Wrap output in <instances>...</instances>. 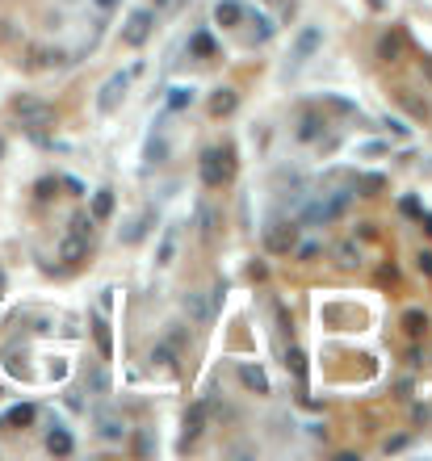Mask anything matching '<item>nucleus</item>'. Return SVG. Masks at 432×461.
Segmentation results:
<instances>
[{
    "instance_id": "obj_35",
    "label": "nucleus",
    "mask_w": 432,
    "mask_h": 461,
    "mask_svg": "<svg viewBox=\"0 0 432 461\" xmlns=\"http://www.w3.org/2000/svg\"><path fill=\"white\" fill-rule=\"evenodd\" d=\"M319 252H323V248H319V243H302V248H298V260H315V256H319Z\"/></svg>"
},
{
    "instance_id": "obj_4",
    "label": "nucleus",
    "mask_w": 432,
    "mask_h": 461,
    "mask_svg": "<svg viewBox=\"0 0 432 461\" xmlns=\"http://www.w3.org/2000/svg\"><path fill=\"white\" fill-rule=\"evenodd\" d=\"M298 235H302V227H298L294 218H273V223L265 227V248H269L273 256H289V252L298 248Z\"/></svg>"
},
{
    "instance_id": "obj_40",
    "label": "nucleus",
    "mask_w": 432,
    "mask_h": 461,
    "mask_svg": "<svg viewBox=\"0 0 432 461\" xmlns=\"http://www.w3.org/2000/svg\"><path fill=\"white\" fill-rule=\"evenodd\" d=\"M96 9H101V13H113V9H118V0H93Z\"/></svg>"
},
{
    "instance_id": "obj_25",
    "label": "nucleus",
    "mask_w": 432,
    "mask_h": 461,
    "mask_svg": "<svg viewBox=\"0 0 432 461\" xmlns=\"http://www.w3.org/2000/svg\"><path fill=\"white\" fill-rule=\"evenodd\" d=\"M382 189H386V177H382V172H370V177H361V181H357V189H353V193L374 197V193H382Z\"/></svg>"
},
{
    "instance_id": "obj_21",
    "label": "nucleus",
    "mask_w": 432,
    "mask_h": 461,
    "mask_svg": "<svg viewBox=\"0 0 432 461\" xmlns=\"http://www.w3.org/2000/svg\"><path fill=\"white\" fill-rule=\"evenodd\" d=\"M164 105H168L172 113L189 109V105H193V89H189V84H172V89H168V96H164Z\"/></svg>"
},
{
    "instance_id": "obj_24",
    "label": "nucleus",
    "mask_w": 432,
    "mask_h": 461,
    "mask_svg": "<svg viewBox=\"0 0 432 461\" xmlns=\"http://www.w3.org/2000/svg\"><path fill=\"white\" fill-rule=\"evenodd\" d=\"M189 55H197V59H210V55H214V38H210L206 30H197V34L189 38Z\"/></svg>"
},
{
    "instance_id": "obj_15",
    "label": "nucleus",
    "mask_w": 432,
    "mask_h": 461,
    "mask_svg": "<svg viewBox=\"0 0 432 461\" xmlns=\"http://www.w3.org/2000/svg\"><path fill=\"white\" fill-rule=\"evenodd\" d=\"M93 340H96V352L109 361V357H113V335H109V319H105L101 311L93 315Z\"/></svg>"
},
{
    "instance_id": "obj_43",
    "label": "nucleus",
    "mask_w": 432,
    "mask_h": 461,
    "mask_svg": "<svg viewBox=\"0 0 432 461\" xmlns=\"http://www.w3.org/2000/svg\"><path fill=\"white\" fill-rule=\"evenodd\" d=\"M0 294H4V269H0Z\"/></svg>"
},
{
    "instance_id": "obj_42",
    "label": "nucleus",
    "mask_w": 432,
    "mask_h": 461,
    "mask_svg": "<svg viewBox=\"0 0 432 461\" xmlns=\"http://www.w3.org/2000/svg\"><path fill=\"white\" fill-rule=\"evenodd\" d=\"M420 227H424V230H428V235H432V214H428V210L420 214Z\"/></svg>"
},
{
    "instance_id": "obj_5",
    "label": "nucleus",
    "mask_w": 432,
    "mask_h": 461,
    "mask_svg": "<svg viewBox=\"0 0 432 461\" xmlns=\"http://www.w3.org/2000/svg\"><path fill=\"white\" fill-rule=\"evenodd\" d=\"M151 30H155V13H151V9H135V13L126 17L122 43H126V46H143L147 38H151Z\"/></svg>"
},
{
    "instance_id": "obj_3",
    "label": "nucleus",
    "mask_w": 432,
    "mask_h": 461,
    "mask_svg": "<svg viewBox=\"0 0 432 461\" xmlns=\"http://www.w3.org/2000/svg\"><path fill=\"white\" fill-rule=\"evenodd\" d=\"M13 113H17V118H21V126H26V130H34V135H43V130H50V126H55V105L34 101V96H17V101H13Z\"/></svg>"
},
{
    "instance_id": "obj_11",
    "label": "nucleus",
    "mask_w": 432,
    "mask_h": 461,
    "mask_svg": "<svg viewBox=\"0 0 432 461\" xmlns=\"http://www.w3.org/2000/svg\"><path fill=\"white\" fill-rule=\"evenodd\" d=\"M47 453H55V457H72L76 453V440H72V432L63 423H55L47 432Z\"/></svg>"
},
{
    "instance_id": "obj_37",
    "label": "nucleus",
    "mask_w": 432,
    "mask_h": 461,
    "mask_svg": "<svg viewBox=\"0 0 432 461\" xmlns=\"http://www.w3.org/2000/svg\"><path fill=\"white\" fill-rule=\"evenodd\" d=\"M386 126H390V135L407 138V126H403V122H399V118H386Z\"/></svg>"
},
{
    "instance_id": "obj_34",
    "label": "nucleus",
    "mask_w": 432,
    "mask_h": 461,
    "mask_svg": "<svg viewBox=\"0 0 432 461\" xmlns=\"http://www.w3.org/2000/svg\"><path fill=\"white\" fill-rule=\"evenodd\" d=\"M256 26H260V30H256V38H260V43H265V38H273V21H269V17H256Z\"/></svg>"
},
{
    "instance_id": "obj_17",
    "label": "nucleus",
    "mask_w": 432,
    "mask_h": 461,
    "mask_svg": "<svg viewBox=\"0 0 432 461\" xmlns=\"http://www.w3.org/2000/svg\"><path fill=\"white\" fill-rule=\"evenodd\" d=\"M240 382L252 390V394H269V373L260 365H240Z\"/></svg>"
},
{
    "instance_id": "obj_36",
    "label": "nucleus",
    "mask_w": 432,
    "mask_h": 461,
    "mask_svg": "<svg viewBox=\"0 0 432 461\" xmlns=\"http://www.w3.org/2000/svg\"><path fill=\"white\" fill-rule=\"evenodd\" d=\"M416 265H420V273H424V277H432V252H420Z\"/></svg>"
},
{
    "instance_id": "obj_7",
    "label": "nucleus",
    "mask_w": 432,
    "mask_h": 461,
    "mask_svg": "<svg viewBox=\"0 0 432 461\" xmlns=\"http://www.w3.org/2000/svg\"><path fill=\"white\" fill-rule=\"evenodd\" d=\"M323 130H328V118L319 109H302L298 113V143H323Z\"/></svg>"
},
{
    "instance_id": "obj_14",
    "label": "nucleus",
    "mask_w": 432,
    "mask_h": 461,
    "mask_svg": "<svg viewBox=\"0 0 432 461\" xmlns=\"http://www.w3.org/2000/svg\"><path fill=\"white\" fill-rule=\"evenodd\" d=\"M399 55H403V30H386L378 38V59L382 63H399Z\"/></svg>"
},
{
    "instance_id": "obj_29",
    "label": "nucleus",
    "mask_w": 432,
    "mask_h": 461,
    "mask_svg": "<svg viewBox=\"0 0 432 461\" xmlns=\"http://www.w3.org/2000/svg\"><path fill=\"white\" fill-rule=\"evenodd\" d=\"M336 260H340V265H344V269H353V265L361 260V252H357L353 243H340V248H336Z\"/></svg>"
},
{
    "instance_id": "obj_18",
    "label": "nucleus",
    "mask_w": 432,
    "mask_h": 461,
    "mask_svg": "<svg viewBox=\"0 0 432 461\" xmlns=\"http://www.w3.org/2000/svg\"><path fill=\"white\" fill-rule=\"evenodd\" d=\"M89 214H93V223H109L113 218V189H96Z\"/></svg>"
},
{
    "instance_id": "obj_13",
    "label": "nucleus",
    "mask_w": 432,
    "mask_h": 461,
    "mask_svg": "<svg viewBox=\"0 0 432 461\" xmlns=\"http://www.w3.org/2000/svg\"><path fill=\"white\" fill-rule=\"evenodd\" d=\"M243 17H248V13H243V4H240V0H218V4H214V21H218L223 30L240 26Z\"/></svg>"
},
{
    "instance_id": "obj_12",
    "label": "nucleus",
    "mask_w": 432,
    "mask_h": 461,
    "mask_svg": "<svg viewBox=\"0 0 432 461\" xmlns=\"http://www.w3.org/2000/svg\"><path fill=\"white\" fill-rule=\"evenodd\" d=\"M177 235H181L177 227H164V235H160V243H155V265L160 269H168L177 260Z\"/></svg>"
},
{
    "instance_id": "obj_20",
    "label": "nucleus",
    "mask_w": 432,
    "mask_h": 461,
    "mask_svg": "<svg viewBox=\"0 0 432 461\" xmlns=\"http://www.w3.org/2000/svg\"><path fill=\"white\" fill-rule=\"evenodd\" d=\"M236 105H240V96L231 89H218L214 96H210V113L214 118H227V113H236Z\"/></svg>"
},
{
    "instance_id": "obj_27",
    "label": "nucleus",
    "mask_w": 432,
    "mask_h": 461,
    "mask_svg": "<svg viewBox=\"0 0 432 461\" xmlns=\"http://www.w3.org/2000/svg\"><path fill=\"white\" fill-rule=\"evenodd\" d=\"M185 311H193V319H197V323H210V319H214V311L201 302V294H189V298H185Z\"/></svg>"
},
{
    "instance_id": "obj_32",
    "label": "nucleus",
    "mask_w": 432,
    "mask_h": 461,
    "mask_svg": "<svg viewBox=\"0 0 432 461\" xmlns=\"http://www.w3.org/2000/svg\"><path fill=\"white\" fill-rule=\"evenodd\" d=\"M147 155H151V164H164V155H168V143H164V138H160V143H151V151H147Z\"/></svg>"
},
{
    "instance_id": "obj_28",
    "label": "nucleus",
    "mask_w": 432,
    "mask_h": 461,
    "mask_svg": "<svg viewBox=\"0 0 432 461\" xmlns=\"http://www.w3.org/2000/svg\"><path fill=\"white\" fill-rule=\"evenodd\" d=\"M197 223H201V235L210 239L214 235V227H218V218H214V210L210 206H197Z\"/></svg>"
},
{
    "instance_id": "obj_26",
    "label": "nucleus",
    "mask_w": 432,
    "mask_h": 461,
    "mask_svg": "<svg viewBox=\"0 0 432 461\" xmlns=\"http://www.w3.org/2000/svg\"><path fill=\"white\" fill-rule=\"evenodd\" d=\"M286 369L298 377V382H306V352H302V348H289V352H286Z\"/></svg>"
},
{
    "instance_id": "obj_16",
    "label": "nucleus",
    "mask_w": 432,
    "mask_h": 461,
    "mask_svg": "<svg viewBox=\"0 0 432 461\" xmlns=\"http://www.w3.org/2000/svg\"><path fill=\"white\" fill-rule=\"evenodd\" d=\"M34 419H38V407H34V403H17L13 411H4L0 428H26V423H34Z\"/></svg>"
},
{
    "instance_id": "obj_23",
    "label": "nucleus",
    "mask_w": 432,
    "mask_h": 461,
    "mask_svg": "<svg viewBox=\"0 0 432 461\" xmlns=\"http://www.w3.org/2000/svg\"><path fill=\"white\" fill-rule=\"evenodd\" d=\"M403 331H407L411 340H420V335L428 331V315H424V311H407V315H403Z\"/></svg>"
},
{
    "instance_id": "obj_39",
    "label": "nucleus",
    "mask_w": 432,
    "mask_h": 461,
    "mask_svg": "<svg viewBox=\"0 0 432 461\" xmlns=\"http://www.w3.org/2000/svg\"><path fill=\"white\" fill-rule=\"evenodd\" d=\"M403 445H407V436H394V440H386V453H399Z\"/></svg>"
},
{
    "instance_id": "obj_33",
    "label": "nucleus",
    "mask_w": 432,
    "mask_h": 461,
    "mask_svg": "<svg viewBox=\"0 0 432 461\" xmlns=\"http://www.w3.org/2000/svg\"><path fill=\"white\" fill-rule=\"evenodd\" d=\"M399 210H403V214H411V218H420V214H424V206H420L416 197H403V206H399Z\"/></svg>"
},
{
    "instance_id": "obj_6",
    "label": "nucleus",
    "mask_w": 432,
    "mask_h": 461,
    "mask_svg": "<svg viewBox=\"0 0 432 461\" xmlns=\"http://www.w3.org/2000/svg\"><path fill=\"white\" fill-rule=\"evenodd\" d=\"M126 84H131V72L109 76V80H105V89H101V96H96V113H113V109H118V101H122V92H126Z\"/></svg>"
},
{
    "instance_id": "obj_22",
    "label": "nucleus",
    "mask_w": 432,
    "mask_h": 461,
    "mask_svg": "<svg viewBox=\"0 0 432 461\" xmlns=\"http://www.w3.org/2000/svg\"><path fill=\"white\" fill-rule=\"evenodd\" d=\"M96 432H101L105 440H122V436H126V423H122L118 415H96Z\"/></svg>"
},
{
    "instance_id": "obj_30",
    "label": "nucleus",
    "mask_w": 432,
    "mask_h": 461,
    "mask_svg": "<svg viewBox=\"0 0 432 461\" xmlns=\"http://www.w3.org/2000/svg\"><path fill=\"white\" fill-rule=\"evenodd\" d=\"M399 101H403V105H407L411 113H420V118H428V105H424V101H416L411 92H399Z\"/></svg>"
},
{
    "instance_id": "obj_41",
    "label": "nucleus",
    "mask_w": 432,
    "mask_h": 461,
    "mask_svg": "<svg viewBox=\"0 0 432 461\" xmlns=\"http://www.w3.org/2000/svg\"><path fill=\"white\" fill-rule=\"evenodd\" d=\"M420 72L428 76V84H432V55H424V59H420Z\"/></svg>"
},
{
    "instance_id": "obj_10",
    "label": "nucleus",
    "mask_w": 432,
    "mask_h": 461,
    "mask_svg": "<svg viewBox=\"0 0 432 461\" xmlns=\"http://www.w3.org/2000/svg\"><path fill=\"white\" fill-rule=\"evenodd\" d=\"M201 432H206V403H193L189 411H185V419H181V440L193 445Z\"/></svg>"
},
{
    "instance_id": "obj_2",
    "label": "nucleus",
    "mask_w": 432,
    "mask_h": 461,
    "mask_svg": "<svg viewBox=\"0 0 432 461\" xmlns=\"http://www.w3.org/2000/svg\"><path fill=\"white\" fill-rule=\"evenodd\" d=\"M353 189H336V193H328V197H319V201H311L306 206V214H302V223H311V227H328V223H336L340 214L353 206Z\"/></svg>"
},
{
    "instance_id": "obj_9",
    "label": "nucleus",
    "mask_w": 432,
    "mask_h": 461,
    "mask_svg": "<svg viewBox=\"0 0 432 461\" xmlns=\"http://www.w3.org/2000/svg\"><path fill=\"white\" fill-rule=\"evenodd\" d=\"M319 46H323V30H319V26H306V30L298 34L294 50H289V59H294V63H306V59H311Z\"/></svg>"
},
{
    "instance_id": "obj_45",
    "label": "nucleus",
    "mask_w": 432,
    "mask_h": 461,
    "mask_svg": "<svg viewBox=\"0 0 432 461\" xmlns=\"http://www.w3.org/2000/svg\"><path fill=\"white\" fill-rule=\"evenodd\" d=\"M0 155H4V138H0Z\"/></svg>"
},
{
    "instance_id": "obj_44",
    "label": "nucleus",
    "mask_w": 432,
    "mask_h": 461,
    "mask_svg": "<svg viewBox=\"0 0 432 461\" xmlns=\"http://www.w3.org/2000/svg\"><path fill=\"white\" fill-rule=\"evenodd\" d=\"M164 4H168V0H155V9H164Z\"/></svg>"
},
{
    "instance_id": "obj_8",
    "label": "nucleus",
    "mask_w": 432,
    "mask_h": 461,
    "mask_svg": "<svg viewBox=\"0 0 432 461\" xmlns=\"http://www.w3.org/2000/svg\"><path fill=\"white\" fill-rule=\"evenodd\" d=\"M84 256H89V235L67 230V235H63V243H59V260H63V265H80Z\"/></svg>"
},
{
    "instance_id": "obj_19",
    "label": "nucleus",
    "mask_w": 432,
    "mask_h": 461,
    "mask_svg": "<svg viewBox=\"0 0 432 461\" xmlns=\"http://www.w3.org/2000/svg\"><path fill=\"white\" fill-rule=\"evenodd\" d=\"M151 365H160V369H177V340H160L155 348H151Z\"/></svg>"
},
{
    "instance_id": "obj_1",
    "label": "nucleus",
    "mask_w": 432,
    "mask_h": 461,
    "mask_svg": "<svg viewBox=\"0 0 432 461\" xmlns=\"http://www.w3.org/2000/svg\"><path fill=\"white\" fill-rule=\"evenodd\" d=\"M197 172L206 189H223V184L236 177V151L231 147H206L201 160H197Z\"/></svg>"
},
{
    "instance_id": "obj_31",
    "label": "nucleus",
    "mask_w": 432,
    "mask_h": 461,
    "mask_svg": "<svg viewBox=\"0 0 432 461\" xmlns=\"http://www.w3.org/2000/svg\"><path fill=\"white\" fill-rule=\"evenodd\" d=\"M323 105H332V109H340V113H357V105H353L348 96H323Z\"/></svg>"
},
{
    "instance_id": "obj_38",
    "label": "nucleus",
    "mask_w": 432,
    "mask_h": 461,
    "mask_svg": "<svg viewBox=\"0 0 432 461\" xmlns=\"http://www.w3.org/2000/svg\"><path fill=\"white\" fill-rule=\"evenodd\" d=\"M386 151V143H365V147H361V155H382Z\"/></svg>"
}]
</instances>
